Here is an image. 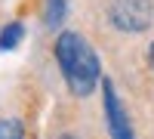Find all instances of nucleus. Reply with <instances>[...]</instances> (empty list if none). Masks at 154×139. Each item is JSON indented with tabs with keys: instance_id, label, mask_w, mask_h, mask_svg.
<instances>
[{
	"instance_id": "6e6552de",
	"label": "nucleus",
	"mask_w": 154,
	"mask_h": 139,
	"mask_svg": "<svg viewBox=\"0 0 154 139\" xmlns=\"http://www.w3.org/2000/svg\"><path fill=\"white\" fill-rule=\"evenodd\" d=\"M62 139H71V136H62Z\"/></svg>"
},
{
	"instance_id": "f257e3e1",
	"label": "nucleus",
	"mask_w": 154,
	"mask_h": 139,
	"mask_svg": "<svg viewBox=\"0 0 154 139\" xmlns=\"http://www.w3.org/2000/svg\"><path fill=\"white\" fill-rule=\"evenodd\" d=\"M56 59L65 74V84L74 96H89L102 81V65L96 49L89 46L77 31H62L56 40Z\"/></svg>"
},
{
	"instance_id": "0eeeda50",
	"label": "nucleus",
	"mask_w": 154,
	"mask_h": 139,
	"mask_svg": "<svg viewBox=\"0 0 154 139\" xmlns=\"http://www.w3.org/2000/svg\"><path fill=\"white\" fill-rule=\"evenodd\" d=\"M148 59H151V68H154V43H151V49H148Z\"/></svg>"
},
{
	"instance_id": "7ed1b4c3",
	"label": "nucleus",
	"mask_w": 154,
	"mask_h": 139,
	"mask_svg": "<svg viewBox=\"0 0 154 139\" xmlns=\"http://www.w3.org/2000/svg\"><path fill=\"white\" fill-rule=\"evenodd\" d=\"M102 93H105V118H108L111 139H136L133 124H130V118H126V108L117 99V93H114V84L105 81V84H102Z\"/></svg>"
},
{
	"instance_id": "20e7f679",
	"label": "nucleus",
	"mask_w": 154,
	"mask_h": 139,
	"mask_svg": "<svg viewBox=\"0 0 154 139\" xmlns=\"http://www.w3.org/2000/svg\"><path fill=\"white\" fill-rule=\"evenodd\" d=\"M25 37V25L22 22H9L3 31H0V49H16Z\"/></svg>"
},
{
	"instance_id": "f03ea898",
	"label": "nucleus",
	"mask_w": 154,
	"mask_h": 139,
	"mask_svg": "<svg viewBox=\"0 0 154 139\" xmlns=\"http://www.w3.org/2000/svg\"><path fill=\"white\" fill-rule=\"evenodd\" d=\"M111 25L117 31L126 34H139V31H148L151 22H154V3L151 0H114L111 9Z\"/></svg>"
},
{
	"instance_id": "423d86ee",
	"label": "nucleus",
	"mask_w": 154,
	"mask_h": 139,
	"mask_svg": "<svg viewBox=\"0 0 154 139\" xmlns=\"http://www.w3.org/2000/svg\"><path fill=\"white\" fill-rule=\"evenodd\" d=\"M0 139H25L19 121H0Z\"/></svg>"
},
{
	"instance_id": "39448f33",
	"label": "nucleus",
	"mask_w": 154,
	"mask_h": 139,
	"mask_svg": "<svg viewBox=\"0 0 154 139\" xmlns=\"http://www.w3.org/2000/svg\"><path fill=\"white\" fill-rule=\"evenodd\" d=\"M62 19H65V0H46V16H43L46 28H59Z\"/></svg>"
}]
</instances>
